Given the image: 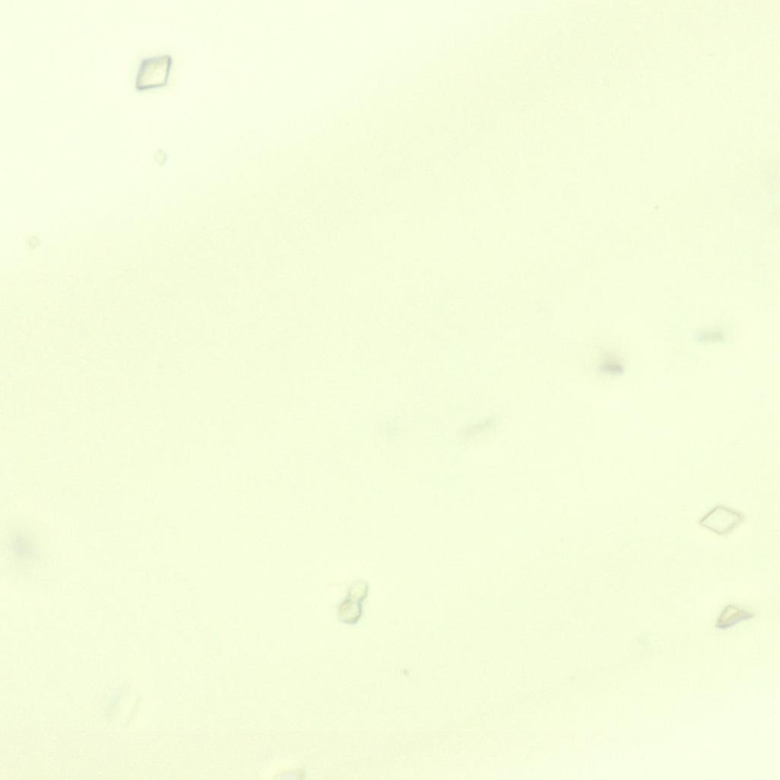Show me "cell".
<instances>
[{
    "instance_id": "6da1fadb",
    "label": "cell",
    "mask_w": 780,
    "mask_h": 780,
    "mask_svg": "<svg viewBox=\"0 0 780 780\" xmlns=\"http://www.w3.org/2000/svg\"><path fill=\"white\" fill-rule=\"evenodd\" d=\"M173 64V58L169 53L142 60L136 77V89L143 91L166 86Z\"/></svg>"
},
{
    "instance_id": "7a4b0ae2",
    "label": "cell",
    "mask_w": 780,
    "mask_h": 780,
    "mask_svg": "<svg viewBox=\"0 0 780 780\" xmlns=\"http://www.w3.org/2000/svg\"><path fill=\"white\" fill-rule=\"evenodd\" d=\"M743 512L724 505H718L699 520L698 524L718 536H728L744 524Z\"/></svg>"
},
{
    "instance_id": "3957f363",
    "label": "cell",
    "mask_w": 780,
    "mask_h": 780,
    "mask_svg": "<svg viewBox=\"0 0 780 780\" xmlns=\"http://www.w3.org/2000/svg\"><path fill=\"white\" fill-rule=\"evenodd\" d=\"M755 614L735 605H728L718 616L716 626L718 629H729L744 620L754 618Z\"/></svg>"
},
{
    "instance_id": "277c9868",
    "label": "cell",
    "mask_w": 780,
    "mask_h": 780,
    "mask_svg": "<svg viewBox=\"0 0 780 780\" xmlns=\"http://www.w3.org/2000/svg\"><path fill=\"white\" fill-rule=\"evenodd\" d=\"M363 610L362 602L345 598L338 607V619L345 624H355L362 619Z\"/></svg>"
},
{
    "instance_id": "5b68a950",
    "label": "cell",
    "mask_w": 780,
    "mask_h": 780,
    "mask_svg": "<svg viewBox=\"0 0 780 780\" xmlns=\"http://www.w3.org/2000/svg\"><path fill=\"white\" fill-rule=\"evenodd\" d=\"M369 591L370 586L368 581L357 580L349 586L346 598L363 603L368 599Z\"/></svg>"
}]
</instances>
